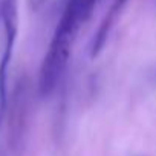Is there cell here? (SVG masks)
<instances>
[{"instance_id": "cell-1", "label": "cell", "mask_w": 156, "mask_h": 156, "mask_svg": "<svg viewBox=\"0 0 156 156\" xmlns=\"http://www.w3.org/2000/svg\"><path fill=\"white\" fill-rule=\"evenodd\" d=\"M83 25H84L83 19L69 5H66L60 17V22L54 31L49 49L40 66L38 86H37L40 97L46 98L57 89L69 63L78 32H80Z\"/></svg>"}, {"instance_id": "cell-2", "label": "cell", "mask_w": 156, "mask_h": 156, "mask_svg": "<svg viewBox=\"0 0 156 156\" xmlns=\"http://www.w3.org/2000/svg\"><path fill=\"white\" fill-rule=\"evenodd\" d=\"M0 19L3 23L5 43L0 57V116L8 106V70L19 32V0H0Z\"/></svg>"}, {"instance_id": "cell-3", "label": "cell", "mask_w": 156, "mask_h": 156, "mask_svg": "<svg viewBox=\"0 0 156 156\" xmlns=\"http://www.w3.org/2000/svg\"><path fill=\"white\" fill-rule=\"evenodd\" d=\"M9 109V138L14 148L22 147L26 126H28V113H29V83L28 80H22L16 84Z\"/></svg>"}, {"instance_id": "cell-4", "label": "cell", "mask_w": 156, "mask_h": 156, "mask_svg": "<svg viewBox=\"0 0 156 156\" xmlns=\"http://www.w3.org/2000/svg\"><path fill=\"white\" fill-rule=\"evenodd\" d=\"M127 2L129 0H113L112 2L107 14L104 16L98 31L95 32V35L90 41V58H97L101 54V51L104 49V46L107 43V38H109V34H110L112 28L115 26L116 20L119 19L122 9L126 8Z\"/></svg>"}, {"instance_id": "cell-5", "label": "cell", "mask_w": 156, "mask_h": 156, "mask_svg": "<svg viewBox=\"0 0 156 156\" xmlns=\"http://www.w3.org/2000/svg\"><path fill=\"white\" fill-rule=\"evenodd\" d=\"M28 2H29V6L32 11H40L48 3V0H28Z\"/></svg>"}]
</instances>
